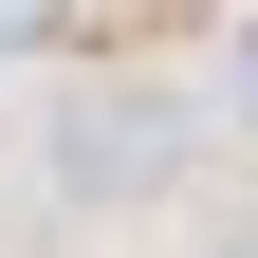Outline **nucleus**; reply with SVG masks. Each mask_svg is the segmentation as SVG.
<instances>
[{"instance_id":"obj_1","label":"nucleus","mask_w":258,"mask_h":258,"mask_svg":"<svg viewBox=\"0 0 258 258\" xmlns=\"http://www.w3.org/2000/svg\"><path fill=\"white\" fill-rule=\"evenodd\" d=\"M55 184H74V203H148V184H166V111H148V92L55 111Z\"/></svg>"},{"instance_id":"obj_2","label":"nucleus","mask_w":258,"mask_h":258,"mask_svg":"<svg viewBox=\"0 0 258 258\" xmlns=\"http://www.w3.org/2000/svg\"><path fill=\"white\" fill-rule=\"evenodd\" d=\"M221 258H258V240H221Z\"/></svg>"}]
</instances>
